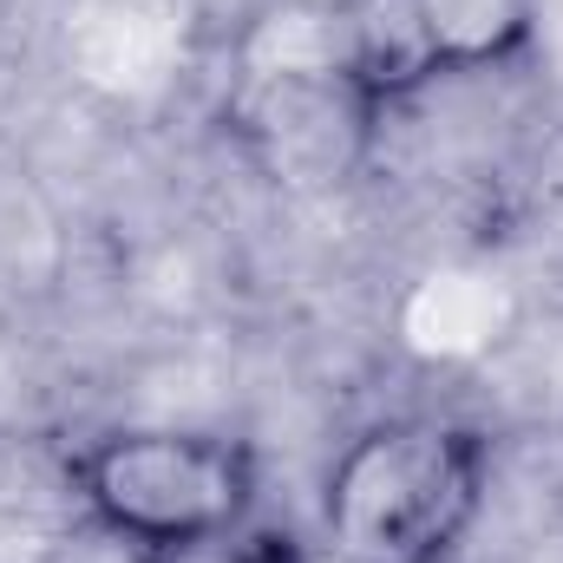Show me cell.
Returning a JSON list of instances; mask_svg holds the SVG:
<instances>
[{"label": "cell", "instance_id": "6da1fadb", "mask_svg": "<svg viewBox=\"0 0 563 563\" xmlns=\"http://www.w3.org/2000/svg\"><path fill=\"white\" fill-rule=\"evenodd\" d=\"M498 445L459 413H387L361 426L321 478V544L334 563H459Z\"/></svg>", "mask_w": 563, "mask_h": 563}, {"label": "cell", "instance_id": "7a4b0ae2", "mask_svg": "<svg viewBox=\"0 0 563 563\" xmlns=\"http://www.w3.org/2000/svg\"><path fill=\"white\" fill-rule=\"evenodd\" d=\"M66 492L92 531L139 558L256 518L263 452L217 426H119L66 452Z\"/></svg>", "mask_w": 563, "mask_h": 563}, {"label": "cell", "instance_id": "3957f363", "mask_svg": "<svg viewBox=\"0 0 563 563\" xmlns=\"http://www.w3.org/2000/svg\"><path fill=\"white\" fill-rule=\"evenodd\" d=\"M538 20L544 0H328L321 40L354 119L374 132L445 79L525 59Z\"/></svg>", "mask_w": 563, "mask_h": 563}, {"label": "cell", "instance_id": "277c9868", "mask_svg": "<svg viewBox=\"0 0 563 563\" xmlns=\"http://www.w3.org/2000/svg\"><path fill=\"white\" fill-rule=\"evenodd\" d=\"M132 563H314V551L301 544V531L269 525V518H243L230 531L190 538V544H164V551H139Z\"/></svg>", "mask_w": 563, "mask_h": 563}]
</instances>
